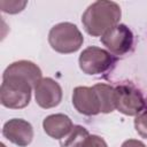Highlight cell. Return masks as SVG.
Returning a JSON list of instances; mask_svg holds the SVG:
<instances>
[{
	"mask_svg": "<svg viewBox=\"0 0 147 147\" xmlns=\"http://www.w3.org/2000/svg\"><path fill=\"white\" fill-rule=\"evenodd\" d=\"M122 10L115 1L99 0L91 3L82 15V24L85 31L93 36H103L108 30L119 24Z\"/></svg>",
	"mask_w": 147,
	"mask_h": 147,
	"instance_id": "cell-1",
	"label": "cell"
},
{
	"mask_svg": "<svg viewBox=\"0 0 147 147\" xmlns=\"http://www.w3.org/2000/svg\"><path fill=\"white\" fill-rule=\"evenodd\" d=\"M32 85L24 78L14 75H2L0 102L9 109L25 108L31 100Z\"/></svg>",
	"mask_w": 147,
	"mask_h": 147,
	"instance_id": "cell-2",
	"label": "cell"
},
{
	"mask_svg": "<svg viewBox=\"0 0 147 147\" xmlns=\"http://www.w3.org/2000/svg\"><path fill=\"white\" fill-rule=\"evenodd\" d=\"M48 42L55 52L61 54H70L77 52L82 47L84 37L76 24L70 22H61L55 24L49 30Z\"/></svg>",
	"mask_w": 147,
	"mask_h": 147,
	"instance_id": "cell-3",
	"label": "cell"
},
{
	"mask_svg": "<svg viewBox=\"0 0 147 147\" xmlns=\"http://www.w3.org/2000/svg\"><path fill=\"white\" fill-rule=\"evenodd\" d=\"M78 63L85 75L95 76L110 71L116 63V57L103 48L90 46L80 53Z\"/></svg>",
	"mask_w": 147,
	"mask_h": 147,
	"instance_id": "cell-4",
	"label": "cell"
},
{
	"mask_svg": "<svg viewBox=\"0 0 147 147\" xmlns=\"http://www.w3.org/2000/svg\"><path fill=\"white\" fill-rule=\"evenodd\" d=\"M115 107L126 116H138L146 109L147 102L137 87L121 84L115 87Z\"/></svg>",
	"mask_w": 147,
	"mask_h": 147,
	"instance_id": "cell-5",
	"label": "cell"
},
{
	"mask_svg": "<svg viewBox=\"0 0 147 147\" xmlns=\"http://www.w3.org/2000/svg\"><path fill=\"white\" fill-rule=\"evenodd\" d=\"M101 42L113 55L123 56L132 51L134 36L130 28L119 23L101 36Z\"/></svg>",
	"mask_w": 147,
	"mask_h": 147,
	"instance_id": "cell-6",
	"label": "cell"
},
{
	"mask_svg": "<svg viewBox=\"0 0 147 147\" xmlns=\"http://www.w3.org/2000/svg\"><path fill=\"white\" fill-rule=\"evenodd\" d=\"M33 90L37 105L44 109L54 108L62 101V88L60 84L51 77L41 78Z\"/></svg>",
	"mask_w": 147,
	"mask_h": 147,
	"instance_id": "cell-7",
	"label": "cell"
},
{
	"mask_svg": "<svg viewBox=\"0 0 147 147\" xmlns=\"http://www.w3.org/2000/svg\"><path fill=\"white\" fill-rule=\"evenodd\" d=\"M72 106L85 116H94L101 113V105L94 87L77 86L72 92Z\"/></svg>",
	"mask_w": 147,
	"mask_h": 147,
	"instance_id": "cell-8",
	"label": "cell"
},
{
	"mask_svg": "<svg viewBox=\"0 0 147 147\" xmlns=\"http://www.w3.org/2000/svg\"><path fill=\"white\" fill-rule=\"evenodd\" d=\"M2 136L20 147H26L33 139V127L23 118H11L3 124Z\"/></svg>",
	"mask_w": 147,
	"mask_h": 147,
	"instance_id": "cell-9",
	"label": "cell"
},
{
	"mask_svg": "<svg viewBox=\"0 0 147 147\" xmlns=\"http://www.w3.org/2000/svg\"><path fill=\"white\" fill-rule=\"evenodd\" d=\"M42 127L47 136L61 140L71 131L74 124L70 117L64 114H52L44 118Z\"/></svg>",
	"mask_w": 147,
	"mask_h": 147,
	"instance_id": "cell-10",
	"label": "cell"
},
{
	"mask_svg": "<svg viewBox=\"0 0 147 147\" xmlns=\"http://www.w3.org/2000/svg\"><path fill=\"white\" fill-rule=\"evenodd\" d=\"M3 75H14V76L22 77L26 79L33 87L42 78L41 77L42 72L40 68L36 63L28 60H20V61L13 62L5 69Z\"/></svg>",
	"mask_w": 147,
	"mask_h": 147,
	"instance_id": "cell-11",
	"label": "cell"
},
{
	"mask_svg": "<svg viewBox=\"0 0 147 147\" xmlns=\"http://www.w3.org/2000/svg\"><path fill=\"white\" fill-rule=\"evenodd\" d=\"M98 93L99 101L101 105V113L109 114L116 109L115 107V87L107 84H95L93 85Z\"/></svg>",
	"mask_w": 147,
	"mask_h": 147,
	"instance_id": "cell-12",
	"label": "cell"
},
{
	"mask_svg": "<svg viewBox=\"0 0 147 147\" xmlns=\"http://www.w3.org/2000/svg\"><path fill=\"white\" fill-rule=\"evenodd\" d=\"M90 136L88 131L82 125H74L71 131L60 140L61 147H83L84 141Z\"/></svg>",
	"mask_w": 147,
	"mask_h": 147,
	"instance_id": "cell-13",
	"label": "cell"
},
{
	"mask_svg": "<svg viewBox=\"0 0 147 147\" xmlns=\"http://www.w3.org/2000/svg\"><path fill=\"white\" fill-rule=\"evenodd\" d=\"M26 1H1L0 8L3 13L7 14H17L24 9L26 6Z\"/></svg>",
	"mask_w": 147,
	"mask_h": 147,
	"instance_id": "cell-14",
	"label": "cell"
},
{
	"mask_svg": "<svg viewBox=\"0 0 147 147\" xmlns=\"http://www.w3.org/2000/svg\"><path fill=\"white\" fill-rule=\"evenodd\" d=\"M134 129L141 138L147 139V110L134 118Z\"/></svg>",
	"mask_w": 147,
	"mask_h": 147,
	"instance_id": "cell-15",
	"label": "cell"
},
{
	"mask_svg": "<svg viewBox=\"0 0 147 147\" xmlns=\"http://www.w3.org/2000/svg\"><path fill=\"white\" fill-rule=\"evenodd\" d=\"M83 147H108V145L101 137L95 134H90L84 141Z\"/></svg>",
	"mask_w": 147,
	"mask_h": 147,
	"instance_id": "cell-16",
	"label": "cell"
},
{
	"mask_svg": "<svg viewBox=\"0 0 147 147\" xmlns=\"http://www.w3.org/2000/svg\"><path fill=\"white\" fill-rule=\"evenodd\" d=\"M121 147H146V145L137 139H127L122 144Z\"/></svg>",
	"mask_w": 147,
	"mask_h": 147,
	"instance_id": "cell-17",
	"label": "cell"
},
{
	"mask_svg": "<svg viewBox=\"0 0 147 147\" xmlns=\"http://www.w3.org/2000/svg\"><path fill=\"white\" fill-rule=\"evenodd\" d=\"M1 147H6V146H5V144H1Z\"/></svg>",
	"mask_w": 147,
	"mask_h": 147,
	"instance_id": "cell-18",
	"label": "cell"
}]
</instances>
